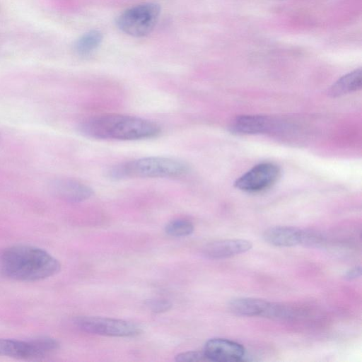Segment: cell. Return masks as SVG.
I'll return each instance as SVG.
<instances>
[{"instance_id":"1","label":"cell","mask_w":362,"mask_h":362,"mask_svg":"<svg viewBox=\"0 0 362 362\" xmlns=\"http://www.w3.org/2000/svg\"><path fill=\"white\" fill-rule=\"evenodd\" d=\"M59 261L47 251L30 245H15L0 255V272L21 281H36L52 276L60 270Z\"/></svg>"},{"instance_id":"2","label":"cell","mask_w":362,"mask_h":362,"mask_svg":"<svg viewBox=\"0 0 362 362\" xmlns=\"http://www.w3.org/2000/svg\"><path fill=\"white\" fill-rule=\"evenodd\" d=\"M78 130L90 138L122 141L150 139L160 132L156 123L122 114H105L90 117L79 124Z\"/></svg>"},{"instance_id":"3","label":"cell","mask_w":362,"mask_h":362,"mask_svg":"<svg viewBox=\"0 0 362 362\" xmlns=\"http://www.w3.org/2000/svg\"><path fill=\"white\" fill-rule=\"evenodd\" d=\"M188 171L186 163L177 159L150 156L124 163L113 167L109 172L113 179L126 177L176 178Z\"/></svg>"},{"instance_id":"4","label":"cell","mask_w":362,"mask_h":362,"mask_svg":"<svg viewBox=\"0 0 362 362\" xmlns=\"http://www.w3.org/2000/svg\"><path fill=\"white\" fill-rule=\"evenodd\" d=\"M160 13V6L145 3L124 11L116 19L117 26L124 33L136 37L149 34L154 28Z\"/></svg>"},{"instance_id":"5","label":"cell","mask_w":362,"mask_h":362,"mask_svg":"<svg viewBox=\"0 0 362 362\" xmlns=\"http://www.w3.org/2000/svg\"><path fill=\"white\" fill-rule=\"evenodd\" d=\"M57 340L39 337L28 341L0 339V356L18 359H36L47 356L59 349Z\"/></svg>"},{"instance_id":"6","label":"cell","mask_w":362,"mask_h":362,"mask_svg":"<svg viewBox=\"0 0 362 362\" xmlns=\"http://www.w3.org/2000/svg\"><path fill=\"white\" fill-rule=\"evenodd\" d=\"M74 324L85 332L111 337H134L141 332L132 322L102 317H78Z\"/></svg>"},{"instance_id":"7","label":"cell","mask_w":362,"mask_h":362,"mask_svg":"<svg viewBox=\"0 0 362 362\" xmlns=\"http://www.w3.org/2000/svg\"><path fill=\"white\" fill-rule=\"evenodd\" d=\"M280 175L279 168L272 163H259L238 177L234 185L238 189L255 193L272 187Z\"/></svg>"},{"instance_id":"8","label":"cell","mask_w":362,"mask_h":362,"mask_svg":"<svg viewBox=\"0 0 362 362\" xmlns=\"http://www.w3.org/2000/svg\"><path fill=\"white\" fill-rule=\"evenodd\" d=\"M204 354L208 361H239L245 356V348L240 344L223 338H214L206 341Z\"/></svg>"},{"instance_id":"9","label":"cell","mask_w":362,"mask_h":362,"mask_svg":"<svg viewBox=\"0 0 362 362\" xmlns=\"http://www.w3.org/2000/svg\"><path fill=\"white\" fill-rule=\"evenodd\" d=\"M230 310L240 316L277 317L281 310L272 303L255 298H237L230 301Z\"/></svg>"},{"instance_id":"10","label":"cell","mask_w":362,"mask_h":362,"mask_svg":"<svg viewBox=\"0 0 362 362\" xmlns=\"http://www.w3.org/2000/svg\"><path fill=\"white\" fill-rule=\"evenodd\" d=\"M49 189L56 197L69 202H81L89 199L92 189L71 178L55 179L49 184Z\"/></svg>"},{"instance_id":"11","label":"cell","mask_w":362,"mask_h":362,"mask_svg":"<svg viewBox=\"0 0 362 362\" xmlns=\"http://www.w3.org/2000/svg\"><path fill=\"white\" fill-rule=\"evenodd\" d=\"M252 242L244 239H226L206 244L202 249L203 255L209 259L228 258L250 250Z\"/></svg>"},{"instance_id":"12","label":"cell","mask_w":362,"mask_h":362,"mask_svg":"<svg viewBox=\"0 0 362 362\" xmlns=\"http://www.w3.org/2000/svg\"><path fill=\"white\" fill-rule=\"evenodd\" d=\"M302 236L303 230L283 226L271 227L263 233L264 240L276 247H292L301 244Z\"/></svg>"},{"instance_id":"13","label":"cell","mask_w":362,"mask_h":362,"mask_svg":"<svg viewBox=\"0 0 362 362\" xmlns=\"http://www.w3.org/2000/svg\"><path fill=\"white\" fill-rule=\"evenodd\" d=\"M271 120L262 115H241L235 117L230 125L231 132L237 134H254L267 132Z\"/></svg>"},{"instance_id":"14","label":"cell","mask_w":362,"mask_h":362,"mask_svg":"<svg viewBox=\"0 0 362 362\" xmlns=\"http://www.w3.org/2000/svg\"><path fill=\"white\" fill-rule=\"evenodd\" d=\"M361 69H357L339 78L329 90V95L338 97L361 88Z\"/></svg>"},{"instance_id":"15","label":"cell","mask_w":362,"mask_h":362,"mask_svg":"<svg viewBox=\"0 0 362 362\" xmlns=\"http://www.w3.org/2000/svg\"><path fill=\"white\" fill-rule=\"evenodd\" d=\"M103 37L100 31L90 30L76 40L74 49L80 56H87L99 47L103 41Z\"/></svg>"},{"instance_id":"16","label":"cell","mask_w":362,"mask_h":362,"mask_svg":"<svg viewBox=\"0 0 362 362\" xmlns=\"http://www.w3.org/2000/svg\"><path fill=\"white\" fill-rule=\"evenodd\" d=\"M194 231L193 224L185 219L173 220L165 226V232L173 237H185Z\"/></svg>"},{"instance_id":"17","label":"cell","mask_w":362,"mask_h":362,"mask_svg":"<svg viewBox=\"0 0 362 362\" xmlns=\"http://www.w3.org/2000/svg\"><path fill=\"white\" fill-rule=\"evenodd\" d=\"M147 307L153 313H160L169 310L172 306L171 303L163 298L151 299L146 303Z\"/></svg>"},{"instance_id":"18","label":"cell","mask_w":362,"mask_h":362,"mask_svg":"<svg viewBox=\"0 0 362 362\" xmlns=\"http://www.w3.org/2000/svg\"><path fill=\"white\" fill-rule=\"evenodd\" d=\"M322 243V237L319 233L303 230L301 244L313 247L317 246Z\"/></svg>"},{"instance_id":"19","label":"cell","mask_w":362,"mask_h":362,"mask_svg":"<svg viewBox=\"0 0 362 362\" xmlns=\"http://www.w3.org/2000/svg\"><path fill=\"white\" fill-rule=\"evenodd\" d=\"M177 361H208L204 352L187 351L177 354L175 356Z\"/></svg>"},{"instance_id":"20","label":"cell","mask_w":362,"mask_h":362,"mask_svg":"<svg viewBox=\"0 0 362 362\" xmlns=\"http://www.w3.org/2000/svg\"><path fill=\"white\" fill-rule=\"evenodd\" d=\"M361 267H354L349 270L346 271L344 274V278L348 280L355 279L361 276Z\"/></svg>"}]
</instances>
